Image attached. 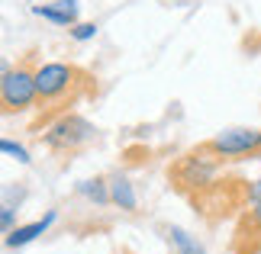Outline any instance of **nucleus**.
<instances>
[{
    "label": "nucleus",
    "instance_id": "7ed1b4c3",
    "mask_svg": "<svg viewBox=\"0 0 261 254\" xmlns=\"http://www.w3.org/2000/svg\"><path fill=\"white\" fill-rule=\"evenodd\" d=\"M219 161L206 145H200L197 151L180 158V164L174 167V180L177 187H213V177L219 171Z\"/></svg>",
    "mask_w": 261,
    "mask_h": 254
},
{
    "label": "nucleus",
    "instance_id": "0eeeda50",
    "mask_svg": "<svg viewBox=\"0 0 261 254\" xmlns=\"http://www.w3.org/2000/svg\"><path fill=\"white\" fill-rule=\"evenodd\" d=\"M58 219V212L52 209V212H45L42 219H36V222H29V225H16V229H10L7 232V248H23V245H29V241H36L39 235H45L48 232V225Z\"/></svg>",
    "mask_w": 261,
    "mask_h": 254
},
{
    "label": "nucleus",
    "instance_id": "423d86ee",
    "mask_svg": "<svg viewBox=\"0 0 261 254\" xmlns=\"http://www.w3.org/2000/svg\"><path fill=\"white\" fill-rule=\"evenodd\" d=\"M245 203H248V216L239 225L236 245H239V254H255L261 248V180L245 187Z\"/></svg>",
    "mask_w": 261,
    "mask_h": 254
},
{
    "label": "nucleus",
    "instance_id": "39448f33",
    "mask_svg": "<svg viewBox=\"0 0 261 254\" xmlns=\"http://www.w3.org/2000/svg\"><path fill=\"white\" fill-rule=\"evenodd\" d=\"M216 158H245L261 151V129H226L206 142Z\"/></svg>",
    "mask_w": 261,
    "mask_h": 254
},
{
    "label": "nucleus",
    "instance_id": "4468645a",
    "mask_svg": "<svg viewBox=\"0 0 261 254\" xmlns=\"http://www.w3.org/2000/svg\"><path fill=\"white\" fill-rule=\"evenodd\" d=\"M0 222H4V232H10V225H13V209L4 206V212H0Z\"/></svg>",
    "mask_w": 261,
    "mask_h": 254
},
{
    "label": "nucleus",
    "instance_id": "9b49d317",
    "mask_svg": "<svg viewBox=\"0 0 261 254\" xmlns=\"http://www.w3.org/2000/svg\"><path fill=\"white\" fill-rule=\"evenodd\" d=\"M81 193H84V196L87 200H94L97 203V206H107V203H113V196H110V184H107V180H84V184H81Z\"/></svg>",
    "mask_w": 261,
    "mask_h": 254
},
{
    "label": "nucleus",
    "instance_id": "20e7f679",
    "mask_svg": "<svg viewBox=\"0 0 261 254\" xmlns=\"http://www.w3.org/2000/svg\"><path fill=\"white\" fill-rule=\"evenodd\" d=\"M90 138H94V126H90L84 116H74V113L58 116L45 132V145L52 151H74Z\"/></svg>",
    "mask_w": 261,
    "mask_h": 254
},
{
    "label": "nucleus",
    "instance_id": "ddd939ff",
    "mask_svg": "<svg viewBox=\"0 0 261 254\" xmlns=\"http://www.w3.org/2000/svg\"><path fill=\"white\" fill-rule=\"evenodd\" d=\"M97 36V23H77L71 26V39L74 42H87V39H94Z\"/></svg>",
    "mask_w": 261,
    "mask_h": 254
},
{
    "label": "nucleus",
    "instance_id": "f8f14e48",
    "mask_svg": "<svg viewBox=\"0 0 261 254\" xmlns=\"http://www.w3.org/2000/svg\"><path fill=\"white\" fill-rule=\"evenodd\" d=\"M0 151H4L7 158H16L19 164H29V151H26L23 145H16V142H10V138L0 142Z\"/></svg>",
    "mask_w": 261,
    "mask_h": 254
},
{
    "label": "nucleus",
    "instance_id": "f03ea898",
    "mask_svg": "<svg viewBox=\"0 0 261 254\" xmlns=\"http://www.w3.org/2000/svg\"><path fill=\"white\" fill-rule=\"evenodd\" d=\"M0 103L4 113H23L33 103H39V87H36V71L29 65H16L4 71L0 80Z\"/></svg>",
    "mask_w": 261,
    "mask_h": 254
},
{
    "label": "nucleus",
    "instance_id": "1a4fd4ad",
    "mask_svg": "<svg viewBox=\"0 0 261 254\" xmlns=\"http://www.w3.org/2000/svg\"><path fill=\"white\" fill-rule=\"evenodd\" d=\"M110 196H113V203L119 209H126V212H133L136 209V190H133V184H129L126 177H113L110 180Z\"/></svg>",
    "mask_w": 261,
    "mask_h": 254
},
{
    "label": "nucleus",
    "instance_id": "9d476101",
    "mask_svg": "<svg viewBox=\"0 0 261 254\" xmlns=\"http://www.w3.org/2000/svg\"><path fill=\"white\" fill-rule=\"evenodd\" d=\"M168 241L177 248V254H203V248H200V241L197 238H190L184 229H177V225H171L168 229Z\"/></svg>",
    "mask_w": 261,
    "mask_h": 254
},
{
    "label": "nucleus",
    "instance_id": "f257e3e1",
    "mask_svg": "<svg viewBox=\"0 0 261 254\" xmlns=\"http://www.w3.org/2000/svg\"><path fill=\"white\" fill-rule=\"evenodd\" d=\"M87 74L74 65L65 62H48L36 68V87H39V103L45 106H62L65 100H77L81 84H87Z\"/></svg>",
    "mask_w": 261,
    "mask_h": 254
},
{
    "label": "nucleus",
    "instance_id": "6e6552de",
    "mask_svg": "<svg viewBox=\"0 0 261 254\" xmlns=\"http://www.w3.org/2000/svg\"><path fill=\"white\" fill-rule=\"evenodd\" d=\"M36 16L48 19L55 26H77V0H55V4H39L33 7Z\"/></svg>",
    "mask_w": 261,
    "mask_h": 254
}]
</instances>
